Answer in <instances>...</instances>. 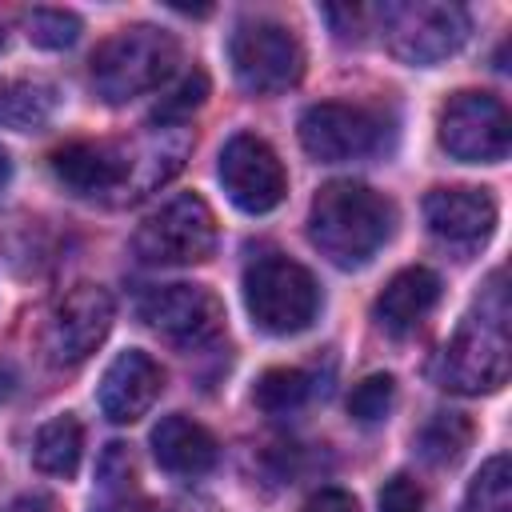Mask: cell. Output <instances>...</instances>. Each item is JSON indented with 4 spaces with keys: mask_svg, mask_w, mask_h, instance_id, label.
<instances>
[{
    "mask_svg": "<svg viewBox=\"0 0 512 512\" xmlns=\"http://www.w3.org/2000/svg\"><path fill=\"white\" fill-rule=\"evenodd\" d=\"M392 204L360 180H328L308 208V240L336 268H364L392 236Z\"/></svg>",
    "mask_w": 512,
    "mask_h": 512,
    "instance_id": "1",
    "label": "cell"
},
{
    "mask_svg": "<svg viewBox=\"0 0 512 512\" xmlns=\"http://www.w3.org/2000/svg\"><path fill=\"white\" fill-rule=\"evenodd\" d=\"M512 372V344H508V300H504V276L496 272L488 280L484 300L464 316L456 336L436 356V380L448 392L480 396L504 388Z\"/></svg>",
    "mask_w": 512,
    "mask_h": 512,
    "instance_id": "2",
    "label": "cell"
},
{
    "mask_svg": "<svg viewBox=\"0 0 512 512\" xmlns=\"http://www.w3.org/2000/svg\"><path fill=\"white\" fill-rule=\"evenodd\" d=\"M180 64V44L152 24H132L92 52V88L104 104H128L160 88Z\"/></svg>",
    "mask_w": 512,
    "mask_h": 512,
    "instance_id": "3",
    "label": "cell"
},
{
    "mask_svg": "<svg viewBox=\"0 0 512 512\" xmlns=\"http://www.w3.org/2000/svg\"><path fill=\"white\" fill-rule=\"evenodd\" d=\"M244 304L260 332L296 336L316 320L320 288L304 264H296L280 252H268L244 268Z\"/></svg>",
    "mask_w": 512,
    "mask_h": 512,
    "instance_id": "4",
    "label": "cell"
},
{
    "mask_svg": "<svg viewBox=\"0 0 512 512\" xmlns=\"http://www.w3.org/2000/svg\"><path fill=\"white\" fill-rule=\"evenodd\" d=\"M232 76L252 96L288 92L304 76V48L280 20H240L228 40Z\"/></svg>",
    "mask_w": 512,
    "mask_h": 512,
    "instance_id": "5",
    "label": "cell"
},
{
    "mask_svg": "<svg viewBox=\"0 0 512 512\" xmlns=\"http://www.w3.org/2000/svg\"><path fill=\"white\" fill-rule=\"evenodd\" d=\"M388 52L404 64H440L468 40V12L448 0H404L380 12Z\"/></svg>",
    "mask_w": 512,
    "mask_h": 512,
    "instance_id": "6",
    "label": "cell"
},
{
    "mask_svg": "<svg viewBox=\"0 0 512 512\" xmlns=\"http://www.w3.org/2000/svg\"><path fill=\"white\" fill-rule=\"evenodd\" d=\"M132 248L144 264L156 268L200 264L216 248V216L196 192H180L136 228Z\"/></svg>",
    "mask_w": 512,
    "mask_h": 512,
    "instance_id": "7",
    "label": "cell"
},
{
    "mask_svg": "<svg viewBox=\"0 0 512 512\" xmlns=\"http://www.w3.org/2000/svg\"><path fill=\"white\" fill-rule=\"evenodd\" d=\"M440 148L464 164H496L508 156L512 124L492 92H456L440 108Z\"/></svg>",
    "mask_w": 512,
    "mask_h": 512,
    "instance_id": "8",
    "label": "cell"
},
{
    "mask_svg": "<svg viewBox=\"0 0 512 512\" xmlns=\"http://www.w3.org/2000/svg\"><path fill=\"white\" fill-rule=\"evenodd\" d=\"M140 320L168 344L196 352V348H208L212 340H220L224 304L216 292H208L200 284H160V288L144 292Z\"/></svg>",
    "mask_w": 512,
    "mask_h": 512,
    "instance_id": "9",
    "label": "cell"
},
{
    "mask_svg": "<svg viewBox=\"0 0 512 512\" xmlns=\"http://www.w3.org/2000/svg\"><path fill=\"white\" fill-rule=\"evenodd\" d=\"M216 176H220L228 200L240 212H252V216L272 212L288 192V172H284L280 156L272 152L268 140H260L252 132H236L220 148Z\"/></svg>",
    "mask_w": 512,
    "mask_h": 512,
    "instance_id": "10",
    "label": "cell"
},
{
    "mask_svg": "<svg viewBox=\"0 0 512 512\" xmlns=\"http://www.w3.org/2000/svg\"><path fill=\"white\" fill-rule=\"evenodd\" d=\"M300 144L320 164H344L380 152L384 144V120L360 104H312L300 116Z\"/></svg>",
    "mask_w": 512,
    "mask_h": 512,
    "instance_id": "11",
    "label": "cell"
},
{
    "mask_svg": "<svg viewBox=\"0 0 512 512\" xmlns=\"http://www.w3.org/2000/svg\"><path fill=\"white\" fill-rule=\"evenodd\" d=\"M116 316L112 296L100 284H76L52 312L48 332H44V352L56 368H76L84 364L108 336Z\"/></svg>",
    "mask_w": 512,
    "mask_h": 512,
    "instance_id": "12",
    "label": "cell"
},
{
    "mask_svg": "<svg viewBox=\"0 0 512 512\" xmlns=\"http://www.w3.org/2000/svg\"><path fill=\"white\" fill-rule=\"evenodd\" d=\"M424 224L448 248H480L496 228V200L484 188H432L424 196Z\"/></svg>",
    "mask_w": 512,
    "mask_h": 512,
    "instance_id": "13",
    "label": "cell"
},
{
    "mask_svg": "<svg viewBox=\"0 0 512 512\" xmlns=\"http://www.w3.org/2000/svg\"><path fill=\"white\" fill-rule=\"evenodd\" d=\"M52 172L76 196H108V192H120L136 176V156L124 144L76 140L52 152Z\"/></svg>",
    "mask_w": 512,
    "mask_h": 512,
    "instance_id": "14",
    "label": "cell"
},
{
    "mask_svg": "<svg viewBox=\"0 0 512 512\" xmlns=\"http://www.w3.org/2000/svg\"><path fill=\"white\" fill-rule=\"evenodd\" d=\"M160 388H164V368L148 352L128 348L104 368L96 400H100V412L112 424H132L156 404Z\"/></svg>",
    "mask_w": 512,
    "mask_h": 512,
    "instance_id": "15",
    "label": "cell"
},
{
    "mask_svg": "<svg viewBox=\"0 0 512 512\" xmlns=\"http://www.w3.org/2000/svg\"><path fill=\"white\" fill-rule=\"evenodd\" d=\"M152 456L172 476H204L216 468L220 444L204 424L184 412H172L152 428Z\"/></svg>",
    "mask_w": 512,
    "mask_h": 512,
    "instance_id": "16",
    "label": "cell"
},
{
    "mask_svg": "<svg viewBox=\"0 0 512 512\" xmlns=\"http://www.w3.org/2000/svg\"><path fill=\"white\" fill-rule=\"evenodd\" d=\"M440 300V276L432 268H400L376 296V324L388 336H408Z\"/></svg>",
    "mask_w": 512,
    "mask_h": 512,
    "instance_id": "17",
    "label": "cell"
},
{
    "mask_svg": "<svg viewBox=\"0 0 512 512\" xmlns=\"http://www.w3.org/2000/svg\"><path fill=\"white\" fill-rule=\"evenodd\" d=\"M60 108V92L48 80H0V128L12 132H40L52 124Z\"/></svg>",
    "mask_w": 512,
    "mask_h": 512,
    "instance_id": "18",
    "label": "cell"
},
{
    "mask_svg": "<svg viewBox=\"0 0 512 512\" xmlns=\"http://www.w3.org/2000/svg\"><path fill=\"white\" fill-rule=\"evenodd\" d=\"M80 456H84V428L76 416L64 412V416H52L48 424H40V432L32 440V464L44 476L72 480L80 468Z\"/></svg>",
    "mask_w": 512,
    "mask_h": 512,
    "instance_id": "19",
    "label": "cell"
},
{
    "mask_svg": "<svg viewBox=\"0 0 512 512\" xmlns=\"http://www.w3.org/2000/svg\"><path fill=\"white\" fill-rule=\"evenodd\" d=\"M416 444H420V456L428 464H440V468L444 464H456L468 452V444H472V420L460 416V412H436L420 428Z\"/></svg>",
    "mask_w": 512,
    "mask_h": 512,
    "instance_id": "20",
    "label": "cell"
},
{
    "mask_svg": "<svg viewBox=\"0 0 512 512\" xmlns=\"http://www.w3.org/2000/svg\"><path fill=\"white\" fill-rule=\"evenodd\" d=\"M312 392V380L300 372V368H268L260 380H256V408L268 412V416H280V412H296Z\"/></svg>",
    "mask_w": 512,
    "mask_h": 512,
    "instance_id": "21",
    "label": "cell"
},
{
    "mask_svg": "<svg viewBox=\"0 0 512 512\" xmlns=\"http://www.w3.org/2000/svg\"><path fill=\"white\" fill-rule=\"evenodd\" d=\"M464 512H512V468L508 456H492L468 484Z\"/></svg>",
    "mask_w": 512,
    "mask_h": 512,
    "instance_id": "22",
    "label": "cell"
},
{
    "mask_svg": "<svg viewBox=\"0 0 512 512\" xmlns=\"http://www.w3.org/2000/svg\"><path fill=\"white\" fill-rule=\"evenodd\" d=\"M204 96H208V76L196 68V72H188L168 96H160V104L152 108V124H160V128H180L184 116H192V112L204 104Z\"/></svg>",
    "mask_w": 512,
    "mask_h": 512,
    "instance_id": "23",
    "label": "cell"
},
{
    "mask_svg": "<svg viewBox=\"0 0 512 512\" xmlns=\"http://www.w3.org/2000/svg\"><path fill=\"white\" fill-rule=\"evenodd\" d=\"M24 32L40 48H72L80 36V20L64 8H32L24 16Z\"/></svg>",
    "mask_w": 512,
    "mask_h": 512,
    "instance_id": "24",
    "label": "cell"
},
{
    "mask_svg": "<svg viewBox=\"0 0 512 512\" xmlns=\"http://www.w3.org/2000/svg\"><path fill=\"white\" fill-rule=\"evenodd\" d=\"M392 396H396V384H392L388 372L364 376V380L352 388V396H348V412H352V420H360V424H376V420L388 416Z\"/></svg>",
    "mask_w": 512,
    "mask_h": 512,
    "instance_id": "25",
    "label": "cell"
},
{
    "mask_svg": "<svg viewBox=\"0 0 512 512\" xmlns=\"http://www.w3.org/2000/svg\"><path fill=\"white\" fill-rule=\"evenodd\" d=\"M380 512H424V492L412 476H392L380 488Z\"/></svg>",
    "mask_w": 512,
    "mask_h": 512,
    "instance_id": "26",
    "label": "cell"
},
{
    "mask_svg": "<svg viewBox=\"0 0 512 512\" xmlns=\"http://www.w3.org/2000/svg\"><path fill=\"white\" fill-rule=\"evenodd\" d=\"M100 488L112 492H128L132 488V456L124 452V444H108L104 460H100Z\"/></svg>",
    "mask_w": 512,
    "mask_h": 512,
    "instance_id": "27",
    "label": "cell"
},
{
    "mask_svg": "<svg viewBox=\"0 0 512 512\" xmlns=\"http://www.w3.org/2000/svg\"><path fill=\"white\" fill-rule=\"evenodd\" d=\"M300 512H360V504H356V496L344 492V488H320Z\"/></svg>",
    "mask_w": 512,
    "mask_h": 512,
    "instance_id": "28",
    "label": "cell"
},
{
    "mask_svg": "<svg viewBox=\"0 0 512 512\" xmlns=\"http://www.w3.org/2000/svg\"><path fill=\"white\" fill-rule=\"evenodd\" d=\"M96 512H168V508H160L144 496H132V492H112Z\"/></svg>",
    "mask_w": 512,
    "mask_h": 512,
    "instance_id": "29",
    "label": "cell"
},
{
    "mask_svg": "<svg viewBox=\"0 0 512 512\" xmlns=\"http://www.w3.org/2000/svg\"><path fill=\"white\" fill-rule=\"evenodd\" d=\"M0 512H52V500L40 496V492H24V496H16L12 504H4Z\"/></svg>",
    "mask_w": 512,
    "mask_h": 512,
    "instance_id": "30",
    "label": "cell"
},
{
    "mask_svg": "<svg viewBox=\"0 0 512 512\" xmlns=\"http://www.w3.org/2000/svg\"><path fill=\"white\" fill-rule=\"evenodd\" d=\"M324 16H328V20H340V16H344V8H328V12H324ZM360 16H364V12H360V8H348V20H352V24H356V20H360ZM336 36H340V40H348V28H340V32H336Z\"/></svg>",
    "mask_w": 512,
    "mask_h": 512,
    "instance_id": "31",
    "label": "cell"
},
{
    "mask_svg": "<svg viewBox=\"0 0 512 512\" xmlns=\"http://www.w3.org/2000/svg\"><path fill=\"white\" fill-rule=\"evenodd\" d=\"M12 388H16V380H12V372L0 364V400H8V396H12Z\"/></svg>",
    "mask_w": 512,
    "mask_h": 512,
    "instance_id": "32",
    "label": "cell"
},
{
    "mask_svg": "<svg viewBox=\"0 0 512 512\" xmlns=\"http://www.w3.org/2000/svg\"><path fill=\"white\" fill-rule=\"evenodd\" d=\"M8 176H12V164H8V152L0 148V188L8 184Z\"/></svg>",
    "mask_w": 512,
    "mask_h": 512,
    "instance_id": "33",
    "label": "cell"
},
{
    "mask_svg": "<svg viewBox=\"0 0 512 512\" xmlns=\"http://www.w3.org/2000/svg\"><path fill=\"white\" fill-rule=\"evenodd\" d=\"M0 48H4V28H0Z\"/></svg>",
    "mask_w": 512,
    "mask_h": 512,
    "instance_id": "34",
    "label": "cell"
}]
</instances>
